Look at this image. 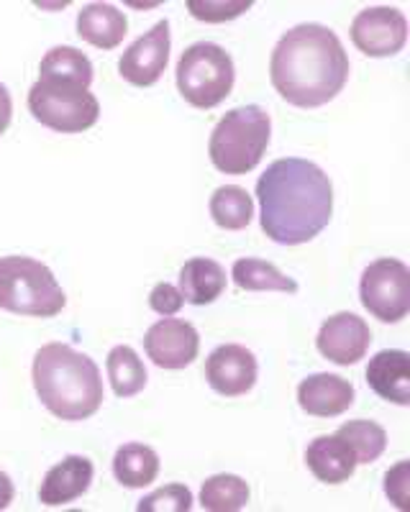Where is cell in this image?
Here are the masks:
<instances>
[{"mask_svg": "<svg viewBox=\"0 0 410 512\" xmlns=\"http://www.w3.org/2000/svg\"><path fill=\"white\" fill-rule=\"evenodd\" d=\"M259 221L275 244H308L331 223L334 185L316 162L277 159L257 180Z\"/></svg>", "mask_w": 410, "mask_h": 512, "instance_id": "6da1fadb", "label": "cell"}, {"mask_svg": "<svg viewBox=\"0 0 410 512\" xmlns=\"http://www.w3.org/2000/svg\"><path fill=\"white\" fill-rule=\"evenodd\" d=\"M270 77L282 100L298 108H318L344 90L349 57L328 26L300 24L277 41Z\"/></svg>", "mask_w": 410, "mask_h": 512, "instance_id": "7a4b0ae2", "label": "cell"}, {"mask_svg": "<svg viewBox=\"0 0 410 512\" xmlns=\"http://www.w3.org/2000/svg\"><path fill=\"white\" fill-rule=\"evenodd\" d=\"M41 405L59 420H88L103 405V377L88 354L67 344L41 346L31 367Z\"/></svg>", "mask_w": 410, "mask_h": 512, "instance_id": "3957f363", "label": "cell"}, {"mask_svg": "<svg viewBox=\"0 0 410 512\" xmlns=\"http://www.w3.org/2000/svg\"><path fill=\"white\" fill-rule=\"evenodd\" d=\"M272 136V118L262 105H239L216 123L208 154L223 175H246L262 162Z\"/></svg>", "mask_w": 410, "mask_h": 512, "instance_id": "277c9868", "label": "cell"}, {"mask_svg": "<svg viewBox=\"0 0 410 512\" xmlns=\"http://www.w3.org/2000/svg\"><path fill=\"white\" fill-rule=\"evenodd\" d=\"M65 305V290L47 264L31 256L0 259V310L29 318H54Z\"/></svg>", "mask_w": 410, "mask_h": 512, "instance_id": "5b68a950", "label": "cell"}, {"mask_svg": "<svg viewBox=\"0 0 410 512\" xmlns=\"http://www.w3.org/2000/svg\"><path fill=\"white\" fill-rule=\"evenodd\" d=\"M234 59L218 44L198 41L177 62V90L193 108H216L234 90Z\"/></svg>", "mask_w": 410, "mask_h": 512, "instance_id": "8992f818", "label": "cell"}, {"mask_svg": "<svg viewBox=\"0 0 410 512\" xmlns=\"http://www.w3.org/2000/svg\"><path fill=\"white\" fill-rule=\"evenodd\" d=\"M29 111L41 126L57 134H82L98 123L100 103L77 82L39 77L29 90Z\"/></svg>", "mask_w": 410, "mask_h": 512, "instance_id": "52a82bcc", "label": "cell"}, {"mask_svg": "<svg viewBox=\"0 0 410 512\" xmlns=\"http://www.w3.org/2000/svg\"><path fill=\"white\" fill-rule=\"evenodd\" d=\"M359 297L369 315L382 323H400L410 310V269L400 259H377L359 282Z\"/></svg>", "mask_w": 410, "mask_h": 512, "instance_id": "ba28073f", "label": "cell"}, {"mask_svg": "<svg viewBox=\"0 0 410 512\" xmlns=\"http://www.w3.org/2000/svg\"><path fill=\"white\" fill-rule=\"evenodd\" d=\"M352 41L367 57H395L408 41V21L393 6L364 8L352 21Z\"/></svg>", "mask_w": 410, "mask_h": 512, "instance_id": "9c48e42d", "label": "cell"}, {"mask_svg": "<svg viewBox=\"0 0 410 512\" xmlns=\"http://www.w3.org/2000/svg\"><path fill=\"white\" fill-rule=\"evenodd\" d=\"M170 44V24L167 21L154 24L147 34L139 36L123 52L121 62H118V72L123 80L136 88H149L159 82V77L167 70V62H170Z\"/></svg>", "mask_w": 410, "mask_h": 512, "instance_id": "30bf717a", "label": "cell"}, {"mask_svg": "<svg viewBox=\"0 0 410 512\" xmlns=\"http://www.w3.org/2000/svg\"><path fill=\"white\" fill-rule=\"evenodd\" d=\"M144 351L159 369L177 372L198 359L200 336L188 320L162 318L144 336Z\"/></svg>", "mask_w": 410, "mask_h": 512, "instance_id": "8fae6325", "label": "cell"}, {"mask_svg": "<svg viewBox=\"0 0 410 512\" xmlns=\"http://www.w3.org/2000/svg\"><path fill=\"white\" fill-rule=\"evenodd\" d=\"M369 344H372V331H369L367 320L354 313L331 315L316 338L321 356L339 367H352L359 359H364Z\"/></svg>", "mask_w": 410, "mask_h": 512, "instance_id": "7c38bea8", "label": "cell"}, {"mask_svg": "<svg viewBox=\"0 0 410 512\" xmlns=\"http://www.w3.org/2000/svg\"><path fill=\"white\" fill-rule=\"evenodd\" d=\"M205 379L223 397H241L257 384V356L246 346H218L205 361Z\"/></svg>", "mask_w": 410, "mask_h": 512, "instance_id": "4fadbf2b", "label": "cell"}, {"mask_svg": "<svg viewBox=\"0 0 410 512\" xmlns=\"http://www.w3.org/2000/svg\"><path fill=\"white\" fill-rule=\"evenodd\" d=\"M298 405L313 418H336L354 405V384L339 374H311L300 382Z\"/></svg>", "mask_w": 410, "mask_h": 512, "instance_id": "5bb4252c", "label": "cell"}, {"mask_svg": "<svg viewBox=\"0 0 410 512\" xmlns=\"http://www.w3.org/2000/svg\"><path fill=\"white\" fill-rule=\"evenodd\" d=\"M93 482V461L85 456H65L47 472L44 482L39 487L41 505L62 507L75 502L90 489Z\"/></svg>", "mask_w": 410, "mask_h": 512, "instance_id": "9a60e30c", "label": "cell"}, {"mask_svg": "<svg viewBox=\"0 0 410 512\" xmlns=\"http://www.w3.org/2000/svg\"><path fill=\"white\" fill-rule=\"evenodd\" d=\"M367 384L382 400L393 405H410V356L408 351L385 349L369 359Z\"/></svg>", "mask_w": 410, "mask_h": 512, "instance_id": "2e32d148", "label": "cell"}, {"mask_svg": "<svg viewBox=\"0 0 410 512\" xmlns=\"http://www.w3.org/2000/svg\"><path fill=\"white\" fill-rule=\"evenodd\" d=\"M305 464L313 472V477L323 484L349 482L357 472V456L349 448V443L336 433L334 436L313 438L311 446L305 448Z\"/></svg>", "mask_w": 410, "mask_h": 512, "instance_id": "e0dca14e", "label": "cell"}, {"mask_svg": "<svg viewBox=\"0 0 410 512\" xmlns=\"http://www.w3.org/2000/svg\"><path fill=\"white\" fill-rule=\"evenodd\" d=\"M126 34H129V21L111 3H88L77 13V36L103 52L121 47Z\"/></svg>", "mask_w": 410, "mask_h": 512, "instance_id": "ac0fdd59", "label": "cell"}, {"mask_svg": "<svg viewBox=\"0 0 410 512\" xmlns=\"http://www.w3.org/2000/svg\"><path fill=\"white\" fill-rule=\"evenodd\" d=\"M226 290V272L218 262L195 256L180 269V292L185 303L211 305Z\"/></svg>", "mask_w": 410, "mask_h": 512, "instance_id": "d6986e66", "label": "cell"}, {"mask_svg": "<svg viewBox=\"0 0 410 512\" xmlns=\"http://www.w3.org/2000/svg\"><path fill=\"white\" fill-rule=\"evenodd\" d=\"M113 474L129 489L149 487L159 477V456L144 443H126L113 456Z\"/></svg>", "mask_w": 410, "mask_h": 512, "instance_id": "ffe728a7", "label": "cell"}, {"mask_svg": "<svg viewBox=\"0 0 410 512\" xmlns=\"http://www.w3.org/2000/svg\"><path fill=\"white\" fill-rule=\"evenodd\" d=\"M234 285L246 292H298V282L282 274L275 264L264 259H236L231 269Z\"/></svg>", "mask_w": 410, "mask_h": 512, "instance_id": "44dd1931", "label": "cell"}, {"mask_svg": "<svg viewBox=\"0 0 410 512\" xmlns=\"http://www.w3.org/2000/svg\"><path fill=\"white\" fill-rule=\"evenodd\" d=\"M211 218L223 231H241L252 223L254 200L239 185H223L211 195Z\"/></svg>", "mask_w": 410, "mask_h": 512, "instance_id": "7402d4cb", "label": "cell"}, {"mask_svg": "<svg viewBox=\"0 0 410 512\" xmlns=\"http://www.w3.org/2000/svg\"><path fill=\"white\" fill-rule=\"evenodd\" d=\"M108 379L118 397H134L147 387V369L131 346H113L106 361Z\"/></svg>", "mask_w": 410, "mask_h": 512, "instance_id": "603a6c76", "label": "cell"}, {"mask_svg": "<svg viewBox=\"0 0 410 512\" xmlns=\"http://www.w3.org/2000/svg\"><path fill=\"white\" fill-rule=\"evenodd\" d=\"M249 505V484L236 474H216L200 489V507L208 512H239Z\"/></svg>", "mask_w": 410, "mask_h": 512, "instance_id": "cb8c5ba5", "label": "cell"}, {"mask_svg": "<svg viewBox=\"0 0 410 512\" xmlns=\"http://www.w3.org/2000/svg\"><path fill=\"white\" fill-rule=\"evenodd\" d=\"M39 77H57V80H70L90 88L93 82V64L80 49L75 47H54L44 54L39 64Z\"/></svg>", "mask_w": 410, "mask_h": 512, "instance_id": "d4e9b609", "label": "cell"}, {"mask_svg": "<svg viewBox=\"0 0 410 512\" xmlns=\"http://www.w3.org/2000/svg\"><path fill=\"white\" fill-rule=\"evenodd\" d=\"M336 436L344 438L357 456V464H372L380 459L387 448V433L375 420H349L339 425Z\"/></svg>", "mask_w": 410, "mask_h": 512, "instance_id": "484cf974", "label": "cell"}, {"mask_svg": "<svg viewBox=\"0 0 410 512\" xmlns=\"http://www.w3.org/2000/svg\"><path fill=\"white\" fill-rule=\"evenodd\" d=\"M193 492L185 484H167L139 502V512H190Z\"/></svg>", "mask_w": 410, "mask_h": 512, "instance_id": "4316f807", "label": "cell"}, {"mask_svg": "<svg viewBox=\"0 0 410 512\" xmlns=\"http://www.w3.org/2000/svg\"><path fill=\"white\" fill-rule=\"evenodd\" d=\"M252 8V0H236V3H213V0H188L190 16L205 21V24H223V21H231V18L241 16L244 11Z\"/></svg>", "mask_w": 410, "mask_h": 512, "instance_id": "83f0119b", "label": "cell"}, {"mask_svg": "<svg viewBox=\"0 0 410 512\" xmlns=\"http://www.w3.org/2000/svg\"><path fill=\"white\" fill-rule=\"evenodd\" d=\"M149 305H152L154 313L164 315V318H172V315L180 313V308L185 305V297H182L180 287L170 285V282H159V285H154V290L149 292Z\"/></svg>", "mask_w": 410, "mask_h": 512, "instance_id": "f1b7e54d", "label": "cell"}, {"mask_svg": "<svg viewBox=\"0 0 410 512\" xmlns=\"http://www.w3.org/2000/svg\"><path fill=\"white\" fill-rule=\"evenodd\" d=\"M408 472V461H400L385 474V492L398 505V510H408Z\"/></svg>", "mask_w": 410, "mask_h": 512, "instance_id": "f546056e", "label": "cell"}, {"mask_svg": "<svg viewBox=\"0 0 410 512\" xmlns=\"http://www.w3.org/2000/svg\"><path fill=\"white\" fill-rule=\"evenodd\" d=\"M11 116H13V100L8 88L0 82V136L6 134L8 126H11Z\"/></svg>", "mask_w": 410, "mask_h": 512, "instance_id": "4dcf8cb0", "label": "cell"}, {"mask_svg": "<svg viewBox=\"0 0 410 512\" xmlns=\"http://www.w3.org/2000/svg\"><path fill=\"white\" fill-rule=\"evenodd\" d=\"M13 497H16V489H13L11 477L6 472H0V510H6L13 502Z\"/></svg>", "mask_w": 410, "mask_h": 512, "instance_id": "1f68e13d", "label": "cell"}]
</instances>
